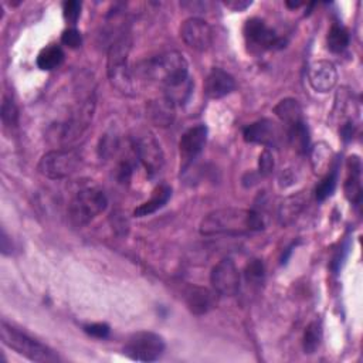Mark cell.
Listing matches in <instances>:
<instances>
[{
	"label": "cell",
	"instance_id": "8992f818",
	"mask_svg": "<svg viewBox=\"0 0 363 363\" xmlns=\"http://www.w3.org/2000/svg\"><path fill=\"white\" fill-rule=\"evenodd\" d=\"M81 164V155L72 147H58L44 153L37 164L38 173L51 180H61L72 173Z\"/></svg>",
	"mask_w": 363,
	"mask_h": 363
},
{
	"label": "cell",
	"instance_id": "ac0fdd59",
	"mask_svg": "<svg viewBox=\"0 0 363 363\" xmlns=\"http://www.w3.org/2000/svg\"><path fill=\"white\" fill-rule=\"evenodd\" d=\"M147 118L157 126L166 128L173 123L176 116V105L167 98L162 96L157 99H153L146 106Z\"/></svg>",
	"mask_w": 363,
	"mask_h": 363
},
{
	"label": "cell",
	"instance_id": "30bf717a",
	"mask_svg": "<svg viewBox=\"0 0 363 363\" xmlns=\"http://www.w3.org/2000/svg\"><path fill=\"white\" fill-rule=\"evenodd\" d=\"M94 111H95L94 96L88 95L86 98L81 99L77 104V106L72 109V113L68 116V119L64 123H61L58 129V139L62 143H69L78 139L91 123Z\"/></svg>",
	"mask_w": 363,
	"mask_h": 363
},
{
	"label": "cell",
	"instance_id": "484cf974",
	"mask_svg": "<svg viewBox=\"0 0 363 363\" xmlns=\"http://www.w3.org/2000/svg\"><path fill=\"white\" fill-rule=\"evenodd\" d=\"M336 182H337V169L333 167L326 173V176L319 182V184L315 189V196L319 201H323L329 196L333 194L336 189Z\"/></svg>",
	"mask_w": 363,
	"mask_h": 363
},
{
	"label": "cell",
	"instance_id": "cb8c5ba5",
	"mask_svg": "<svg viewBox=\"0 0 363 363\" xmlns=\"http://www.w3.org/2000/svg\"><path fill=\"white\" fill-rule=\"evenodd\" d=\"M350 41V35L346 27H343L342 24H333L330 27V30L328 31V37H326V44L328 48L332 52H342L347 48Z\"/></svg>",
	"mask_w": 363,
	"mask_h": 363
},
{
	"label": "cell",
	"instance_id": "f546056e",
	"mask_svg": "<svg viewBox=\"0 0 363 363\" xmlns=\"http://www.w3.org/2000/svg\"><path fill=\"white\" fill-rule=\"evenodd\" d=\"M61 43L69 48H77L82 43V35L75 27H69L62 31L61 34Z\"/></svg>",
	"mask_w": 363,
	"mask_h": 363
},
{
	"label": "cell",
	"instance_id": "5bb4252c",
	"mask_svg": "<svg viewBox=\"0 0 363 363\" xmlns=\"http://www.w3.org/2000/svg\"><path fill=\"white\" fill-rule=\"evenodd\" d=\"M308 81L316 92H329L337 84V69L328 60L315 61L308 68Z\"/></svg>",
	"mask_w": 363,
	"mask_h": 363
},
{
	"label": "cell",
	"instance_id": "8d00e7d4",
	"mask_svg": "<svg viewBox=\"0 0 363 363\" xmlns=\"http://www.w3.org/2000/svg\"><path fill=\"white\" fill-rule=\"evenodd\" d=\"M0 248H1V252H3L4 255H10V254H11V248H13V245H11V242L9 241V237H7V234H6V231H4V230H1Z\"/></svg>",
	"mask_w": 363,
	"mask_h": 363
},
{
	"label": "cell",
	"instance_id": "f1b7e54d",
	"mask_svg": "<svg viewBox=\"0 0 363 363\" xmlns=\"http://www.w3.org/2000/svg\"><path fill=\"white\" fill-rule=\"evenodd\" d=\"M62 16L68 24L75 26L81 16V3L77 0L64 1L62 3Z\"/></svg>",
	"mask_w": 363,
	"mask_h": 363
},
{
	"label": "cell",
	"instance_id": "8fae6325",
	"mask_svg": "<svg viewBox=\"0 0 363 363\" xmlns=\"http://www.w3.org/2000/svg\"><path fill=\"white\" fill-rule=\"evenodd\" d=\"M210 284L218 295H235L240 289V272L235 262L231 258L218 261L210 272Z\"/></svg>",
	"mask_w": 363,
	"mask_h": 363
},
{
	"label": "cell",
	"instance_id": "d590c367",
	"mask_svg": "<svg viewBox=\"0 0 363 363\" xmlns=\"http://www.w3.org/2000/svg\"><path fill=\"white\" fill-rule=\"evenodd\" d=\"M353 133H354V125H353L352 121H347V122L342 126L340 135H342V138L347 142V140H350V139L353 138Z\"/></svg>",
	"mask_w": 363,
	"mask_h": 363
},
{
	"label": "cell",
	"instance_id": "74e56055",
	"mask_svg": "<svg viewBox=\"0 0 363 363\" xmlns=\"http://www.w3.org/2000/svg\"><path fill=\"white\" fill-rule=\"evenodd\" d=\"M286 6L288 7H292V9H296L301 6V3H291V1H286Z\"/></svg>",
	"mask_w": 363,
	"mask_h": 363
},
{
	"label": "cell",
	"instance_id": "4316f807",
	"mask_svg": "<svg viewBox=\"0 0 363 363\" xmlns=\"http://www.w3.org/2000/svg\"><path fill=\"white\" fill-rule=\"evenodd\" d=\"M0 116L1 121L6 126H16L18 121V108L13 98L4 96L1 102V109H0Z\"/></svg>",
	"mask_w": 363,
	"mask_h": 363
},
{
	"label": "cell",
	"instance_id": "7402d4cb",
	"mask_svg": "<svg viewBox=\"0 0 363 363\" xmlns=\"http://www.w3.org/2000/svg\"><path fill=\"white\" fill-rule=\"evenodd\" d=\"M172 196V189L167 184H160L157 186L153 191L152 196L149 197V200L143 201L142 204H139L135 210H133V216L135 217H145L149 214H153L155 211L160 210L170 199Z\"/></svg>",
	"mask_w": 363,
	"mask_h": 363
},
{
	"label": "cell",
	"instance_id": "d6a6232c",
	"mask_svg": "<svg viewBox=\"0 0 363 363\" xmlns=\"http://www.w3.org/2000/svg\"><path fill=\"white\" fill-rule=\"evenodd\" d=\"M84 330L89 336H94V337H98V339H105L109 335L111 329L106 323H91V325H85Z\"/></svg>",
	"mask_w": 363,
	"mask_h": 363
},
{
	"label": "cell",
	"instance_id": "4fadbf2b",
	"mask_svg": "<svg viewBox=\"0 0 363 363\" xmlns=\"http://www.w3.org/2000/svg\"><path fill=\"white\" fill-rule=\"evenodd\" d=\"M284 132L277 122L271 119H259L247 125L242 130V138L247 143H257L265 147H275L282 140Z\"/></svg>",
	"mask_w": 363,
	"mask_h": 363
},
{
	"label": "cell",
	"instance_id": "83f0119b",
	"mask_svg": "<svg viewBox=\"0 0 363 363\" xmlns=\"http://www.w3.org/2000/svg\"><path fill=\"white\" fill-rule=\"evenodd\" d=\"M245 279L248 284L259 285L264 281L265 277V267L261 259H251L245 267Z\"/></svg>",
	"mask_w": 363,
	"mask_h": 363
},
{
	"label": "cell",
	"instance_id": "52a82bcc",
	"mask_svg": "<svg viewBox=\"0 0 363 363\" xmlns=\"http://www.w3.org/2000/svg\"><path fill=\"white\" fill-rule=\"evenodd\" d=\"M132 149L135 157L145 167V172L149 177H155L157 173H160L164 164V155L159 140L153 133L147 130L133 136Z\"/></svg>",
	"mask_w": 363,
	"mask_h": 363
},
{
	"label": "cell",
	"instance_id": "4dcf8cb0",
	"mask_svg": "<svg viewBox=\"0 0 363 363\" xmlns=\"http://www.w3.org/2000/svg\"><path fill=\"white\" fill-rule=\"evenodd\" d=\"M118 147V140L115 135H104L101 138V143H99V156L101 157H108L111 156Z\"/></svg>",
	"mask_w": 363,
	"mask_h": 363
},
{
	"label": "cell",
	"instance_id": "836d02e7",
	"mask_svg": "<svg viewBox=\"0 0 363 363\" xmlns=\"http://www.w3.org/2000/svg\"><path fill=\"white\" fill-rule=\"evenodd\" d=\"M132 170H133V164L130 160L125 159L119 163V167H118V179L119 182L125 183L130 179V174H132Z\"/></svg>",
	"mask_w": 363,
	"mask_h": 363
},
{
	"label": "cell",
	"instance_id": "7a4b0ae2",
	"mask_svg": "<svg viewBox=\"0 0 363 363\" xmlns=\"http://www.w3.org/2000/svg\"><path fill=\"white\" fill-rule=\"evenodd\" d=\"M265 221L261 213L250 208L224 207L210 211L199 225L201 235H247L264 230Z\"/></svg>",
	"mask_w": 363,
	"mask_h": 363
},
{
	"label": "cell",
	"instance_id": "3957f363",
	"mask_svg": "<svg viewBox=\"0 0 363 363\" xmlns=\"http://www.w3.org/2000/svg\"><path fill=\"white\" fill-rule=\"evenodd\" d=\"M130 47L132 40L129 34H122L111 44L106 58V74L109 82L123 95H133L136 91L135 75L129 65Z\"/></svg>",
	"mask_w": 363,
	"mask_h": 363
},
{
	"label": "cell",
	"instance_id": "e0dca14e",
	"mask_svg": "<svg viewBox=\"0 0 363 363\" xmlns=\"http://www.w3.org/2000/svg\"><path fill=\"white\" fill-rule=\"evenodd\" d=\"M235 89V79L221 68H211L204 79V95L210 99H220Z\"/></svg>",
	"mask_w": 363,
	"mask_h": 363
},
{
	"label": "cell",
	"instance_id": "2e32d148",
	"mask_svg": "<svg viewBox=\"0 0 363 363\" xmlns=\"http://www.w3.org/2000/svg\"><path fill=\"white\" fill-rule=\"evenodd\" d=\"M184 302L189 311L194 315H204L216 308L217 296L214 289H208L204 286L190 285L184 291Z\"/></svg>",
	"mask_w": 363,
	"mask_h": 363
},
{
	"label": "cell",
	"instance_id": "ba28073f",
	"mask_svg": "<svg viewBox=\"0 0 363 363\" xmlns=\"http://www.w3.org/2000/svg\"><path fill=\"white\" fill-rule=\"evenodd\" d=\"M164 352V340L160 335L140 330L129 336L123 346V353L136 362H155Z\"/></svg>",
	"mask_w": 363,
	"mask_h": 363
},
{
	"label": "cell",
	"instance_id": "ffe728a7",
	"mask_svg": "<svg viewBox=\"0 0 363 363\" xmlns=\"http://www.w3.org/2000/svg\"><path fill=\"white\" fill-rule=\"evenodd\" d=\"M274 113L284 123L285 130L305 122L302 115V108L299 102L294 98H285L279 101L274 108Z\"/></svg>",
	"mask_w": 363,
	"mask_h": 363
},
{
	"label": "cell",
	"instance_id": "7c38bea8",
	"mask_svg": "<svg viewBox=\"0 0 363 363\" xmlns=\"http://www.w3.org/2000/svg\"><path fill=\"white\" fill-rule=\"evenodd\" d=\"M180 37L184 44L196 51H206L213 44V28L199 17H190L180 26Z\"/></svg>",
	"mask_w": 363,
	"mask_h": 363
},
{
	"label": "cell",
	"instance_id": "5b68a950",
	"mask_svg": "<svg viewBox=\"0 0 363 363\" xmlns=\"http://www.w3.org/2000/svg\"><path fill=\"white\" fill-rule=\"evenodd\" d=\"M108 199L104 190L98 187H85L78 190L68 204V217L75 227L91 223L95 217L105 211Z\"/></svg>",
	"mask_w": 363,
	"mask_h": 363
},
{
	"label": "cell",
	"instance_id": "9c48e42d",
	"mask_svg": "<svg viewBox=\"0 0 363 363\" xmlns=\"http://www.w3.org/2000/svg\"><path fill=\"white\" fill-rule=\"evenodd\" d=\"M242 34L250 51L252 52L282 48L285 45V40L278 37L277 33L262 18L258 17H252L245 21Z\"/></svg>",
	"mask_w": 363,
	"mask_h": 363
},
{
	"label": "cell",
	"instance_id": "d4e9b609",
	"mask_svg": "<svg viewBox=\"0 0 363 363\" xmlns=\"http://www.w3.org/2000/svg\"><path fill=\"white\" fill-rule=\"evenodd\" d=\"M322 340V326L318 320L311 322L303 332V339H302V346L305 353H315L316 349L319 347Z\"/></svg>",
	"mask_w": 363,
	"mask_h": 363
},
{
	"label": "cell",
	"instance_id": "277c9868",
	"mask_svg": "<svg viewBox=\"0 0 363 363\" xmlns=\"http://www.w3.org/2000/svg\"><path fill=\"white\" fill-rule=\"evenodd\" d=\"M0 337L7 347L27 357L31 362L51 363V362L60 360L58 354L52 349H50L47 345L16 329L14 326L9 325L6 320H1L0 323Z\"/></svg>",
	"mask_w": 363,
	"mask_h": 363
},
{
	"label": "cell",
	"instance_id": "1f68e13d",
	"mask_svg": "<svg viewBox=\"0 0 363 363\" xmlns=\"http://www.w3.org/2000/svg\"><path fill=\"white\" fill-rule=\"evenodd\" d=\"M272 169H274V156L268 149H264L262 153L259 155V160H258L259 174L268 176L272 173Z\"/></svg>",
	"mask_w": 363,
	"mask_h": 363
},
{
	"label": "cell",
	"instance_id": "6da1fadb",
	"mask_svg": "<svg viewBox=\"0 0 363 363\" xmlns=\"http://www.w3.org/2000/svg\"><path fill=\"white\" fill-rule=\"evenodd\" d=\"M139 74L145 79L162 86L164 96L174 105L186 102L191 92L189 64L179 51H167L146 60L140 64Z\"/></svg>",
	"mask_w": 363,
	"mask_h": 363
},
{
	"label": "cell",
	"instance_id": "e575fe53",
	"mask_svg": "<svg viewBox=\"0 0 363 363\" xmlns=\"http://www.w3.org/2000/svg\"><path fill=\"white\" fill-rule=\"evenodd\" d=\"M224 4L227 7H230L231 10L234 11H241V10H245L247 7H250L252 4V1H242V0H233V1H224Z\"/></svg>",
	"mask_w": 363,
	"mask_h": 363
},
{
	"label": "cell",
	"instance_id": "603a6c76",
	"mask_svg": "<svg viewBox=\"0 0 363 363\" xmlns=\"http://www.w3.org/2000/svg\"><path fill=\"white\" fill-rule=\"evenodd\" d=\"M64 61V51L61 50V47L51 44L44 47L38 55H37V67L43 71H51L57 67L61 65V62Z\"/></svg>",
	"mask_w": 363,
	"mask_h": 363
},
{
	"label": "cell",
	"instance_id": "d6986e66",
	"mask_svg": "<svg viewBox=\"0 0 363 363\" xmlns=\"http://www.w3.org/2000/svg\"><path fill=\"white\" fill-rule=\"evenodd\" d=\"M347 166V176L343 184L345 196L346 199L353 203L359 204L362 201V182H360V173H362V163L357 156H350L346 162Z\"/></svg>",
	"mask_w": 363,
	"mask_h": 363
},
{
	"label": "cell",
	"instance_id": "9a60e30c",
	"mask_svg": "<svg viewBox=\"0 0 363 363\" xmlns=\"http://www.w3.org/2000/svg\"><path fill=\"white\" fill-rule=\"evenodd\" d=\"M207 140V128L204 125H196L193 128H189L179 140V150L180 157L190 163L194 160L203 150Z\"/></svg>",
	"mask_w": 363,
	"mask_h": 363
},
{
	"label": "cell",
	"instance_id": "44dd1931",
	"mask_svg": "<svg viewBox=\"0 0 363 363\" xmlns=\"http://www.w3.org/2000/svg\"><path fill=\"white\" fill-rule=\"evenodd\" d=\"M308 203V196L303 191L288 196L279 206L278 218L282 225H288L295 221V218L302 213Z\"/></svg>",
	"mask_w": 363,
	"mask_h": 363
}]
</instances>
